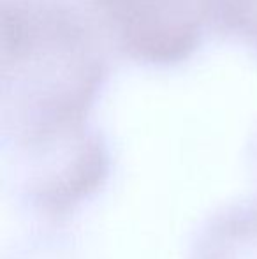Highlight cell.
Returning a JSON list of instances; mask_svg holds the SVG:
<instances>
[{
  "label": "cell",
  "mask_w": 257,
  "mask_h": 259,
  "mask_svg": "<svg viewBox=\"0 0 257 259\" xmlns=\"http://www.w3.org/2000/svg\"><path fill=\"white\" fill-rule=\"evenodd\" d=\"M194 259H257V203L213 217L195 242Z\"/></svg>",
  "instance_id": "3957f363"
},
{
  "label": "cell",
  "mask_w": 257,
  "mask_h": 259,
  "mask_svg": "<svg viewBox=\"0 0 257 259\" xmlns=\"http://www.w3.org/2000/svg\"><path fill=\"white\" fill-rule=\"evenodd\" d=\"M252 162H254V167L257 171V138H255L254 145H252Z\"/></svg>",
  "instance_id": "8992f818"
},
{
  "label": "cell",
  "mask_w": 257,
  "mask_h": 259,
  "mask_svg": "<svg viewBox=\"0 0 257 259\" xmlns=\"http://www.w3.org/2000/svg\"><path fill=\"white\" fill-rule=\"evenodd\" d=\"M21 189L37 210L62 215L104 184L110 154L100 134L83 127L55 140L14 150Z\"/></svg>",
  "instance_id": "7a4b0ae2"
},
{
  "label": "cell",
  "mask_w": 257,
  "mask_h": 259,
  "mask_svg": "<svg viewBox=\"0 0 257 259\" xmlns=\"http://www.w3.org/2000/svg\"><path fill=\"white\" fill-rule=\"evenodd\" d=\"M241 39L248 41L257 50V20L254 21V23H250V27H247V30L241 34Z\"/></svg>",
  "instance_id": "5b68a950"
},
{
  "label": "cell",
  "mask_w": 257,
  "mask_h": 259,
  "mask_svg": "<svg viewBox=\"0 0 257 259\" xmlns=\"http://www.w3.org/2000/svg\"><path fill=\"white\" fill-rule=\"evenodd\" d=\"M208 28L234 35L248 16L257 13V0H192Z\"/></svg>",
  "instance_id": "277c9868"
},
{
  "label": "cell",
  "mask_w": 257,
  "mask_h": 259,
  "mask_svg": "<svg viewBox=\"0 0 257 259\" xmlns=\"http://www.w3.org/2000/svg\"><path fill=\"white\" fill-rule=\"evenodd\" d=\"M4 136L25 148L86 127L108 62L67 0H4Z\"/></svg>",
  "instance_id": "6da1fadb"
}]
</instances>
